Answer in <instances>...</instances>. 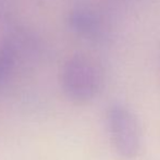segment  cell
<instances>
[{"mask_svg": "<svg viewBox=\"0 0 160 160\" xmlns=\"http://www.w3.org/2000/svg\"><path fill=\"white\" fill-rule=\"evenodd\" d=\"M101 81L99 67L85 56H73L62 68V89L74 102L83 103L92 100L100 89Z\"/></svg>", "mask_w": 160, "mask_h": 160, "instance_id": "obj_1", "label": "cell"}, {"mask_svg": "<svg viewBox=\"0 0 160 160\" xmlns=\"http://www.w3.org/2000/svg\"><path fill=\"white\" fill-rule=\"evenodd\" d=\"M110 138L119 155L131 159L137 156L142 144V132L137 119L128 108L117 103L107 112Z\"/></svg>", "mask_w": 160, "mask_h": 160, "instance_id": "obj_2", "label": "cell"}, {"mask_svg": "<svg viewBox=\"0 0 160 160\" xmlns=\"http://www.w3.org/2000/svg\"><path fill=\"white\" fill-rule=\"evenodd\" d=\"M68 23L74 33L87 39H96L102 31L99 18L89 9L76 8L72 10L68 17Z\"/></svg>", "mask_w": 160, "mask_h": 160, "instance_id": "obj_3", "label": "cell"}, {"mask_svg": "<svg viewBox=\"0 0 160 160\" xmlns=\"http://www.w3.org/2000/svg\"><path fill=\"white\" fill-rule=\"evenodd\" d=\"M17 61V47L11 40L0 42V88L12 74Z\"/></svg>", "mask_w": 160, "mask_h": 160, "instance_id": "obj_4", "label": "cell"}]
</instances>
